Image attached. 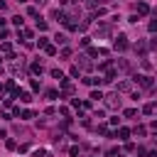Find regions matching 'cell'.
<instances>
[{
    "instance_id": "obj_1",
    "label": "cell",
    "mask_w": 157,
    "mask_h": 157,
    "mask_svg": "<svg viewBox=\"0 0 157 157\" xmlns=\"http://www.w3.org/2000/svg\"><path fill=\"white\" fill-rule=\"evenodd\" d=\"M137 86H142V88H152L155 86V81H152V76H147V74H140V76H135L132 78Z\"/></svg>"
},
{
    "instance_id": "obj_2",
    "label": "cell",
    "mask_w": 157,
    "mask_h": 157,
    "mask_svg": "<svg viewBox=\"0 0 157 157\" xmlns=\"http://www.w3.org/2000/svg\"><path fill=\"white\" fill-rule=\"evenodd\" d=\"M113 47H115L118 52H125V49H128V37H125V34H118V39L113 42Z\"/></svg>"
},
{
    "instance_id": "obj_3",
    "label": "cell",
    "mask_w": 157,
    "mask_h": 157,
    "mask_svg": "<svg viewBox=\"0 0 157 157\" xmlns=\"http://www.w3.org/2000/svg\"><path fill=\"white\" fill-rule=\"evenodd\" d=\"M135 52H137V54H145V52H147V44H145L142 39H140V42H135Z\"/></svg>"
},
{
    "instance_id": "obj_4",
    "label": "cell",
    "mask_w": 157,
    "mask_h": 157,
    "mask_svg": "<svg viewBox=\"0 0 157 157\" xmlns=\"http://www.w3.org/2000/svg\"><path fill=\"white\" fill-rule=\"evenodd\" d=\"M0 52H2V54H10V59H15V56H12V47H10L7 42H2V44H0Z\"/></svg>"
},
{
    "instance_id": "obj_5",
    "label": "cell",
    "mask_w": 157,
    "mask_h": 157,
    "mask_svg": "<svg viewBox=\"0 0 157 157\" xmlns=\"http://www.w3.org/2000/svg\"><path fill=\"white\" fill-rule=\"evenodd\" d=\"M78 66L88 71V69H91V61H88V56H78Z\"/></svg>"
},
{
    "instance_id": "obj_6",
    "label": "cell",
    "mask_w": 157,
    "mask_h": 157,
    "mask_svg": "<svg viewBox=\"0 0 157 157\" xmlns=\"http://www.w3.org/2000/svg\"><path fill=\"white\" fill-rule=\"evenodd\" d=\"M17 98H20V101H25V103H29V101H32V96H29L27 91H17Z\"/></svg>"
},
{
    "instance_id": "obj_7",
    "label": "cell",
    "mask_w": 157,
    "mask_h": 157,
    "mask_svg": "<svg viewBox=\"0 0 157 157\" xmlns=\"http://www.w3.org/2000/svg\"><path fill=\"white\" fill-rule=\"evenodd\" d=\"M155 110H157V103H147V105L142 108V113H147V115H152Z\"/></svg>"
},
{
    "instance_id": "obj_8",
    "label": "cell",
    "mask_w": 157,
    "mask_h": 157,
    "mask_svg": "<svg viewBox=\"0 0 157 157\" xmlns=\"http://www.w3.org/2000/svg\"><path fill=\"white\" fill-rule=\"evenodd\" d=\"M61 88H64V93H71V91H74V86H71L66 78H61Z\"/></svg>"
},
{
    "instance_id": "obj_9",
    "label": "cell",
    "mask_w": 157,
    "mask_h": 157,
    "mask_svg": "<svg viewBox=\"0 0 157 157\" xmlns=\"http://www.w3.org/2000/svg\"><path fill=\"white\" fill-rule=\"evenodd\" d=\"M118 137H120V140H128V137H130V130H128V128H120V130H118Z\"/></svg>"
},
{
    "instance_id": "obj_10",
    "label": "cell",
    "mask_w": 157,
    "mask_h": 157,
    "mask_svg": "<svg viewBox=\"0 0 157 157\" xmlns=\"http://www.w3.org/2000/svg\"><path fill=\"white\" fill-rule=\"evenodd\" d=\"M137 12H140V15H147V12H150V7H147L145 2H137Z\"/></svg>"
},
{
    "instance_id": "obj_11",
    "label": "cell",
    "mask_w": 157,
    "mask_h": 157,
    "mask_svg": "<svg viewBox=\"0 0 157 157\" xmlns=\"http://www.w3.org/2000/svg\"><path fill=\"white\" fill-rule=\"evenodd\" d=\"M44 52H47L49 56H54V54H56V47H54V44H47V47H44Z\"/></svg>"
},
{
    "instance_id": "obj_12",
    "label": "cell",
    "mask_w": 157,
    "mask_h": 157,
    "mask_svg": "<svg viewBox=\"0 0 157 157\" xmlns=\"http://www.w3.org/2000/svg\"><path fill=\"white\" fill-rule=\"evenodd\" d=\"M42 71H44V69H42V64H39V61H34V64H32V74H42Z\"/></svg>"
},
{
    "instance_id": "obj_13",
    "label": "cell",
    "mask_w": 157,
    "mask_h": 157,
    "mask_svg": "<svg viewBox=\"0 0 157 157\" xmlns=\"http://www.w3.org/2000/svg\"><path fill=\"white\" fill-rule=\"evenodd\" d=\"M130 86H132L130 81H123V83H118V91H130Z\"/></svg>"
},
{
    "instance_id": "obj_14",
    "label": "cell",
    "mask_w": 157,
    "mask_h": 157,
    "mask_svg": "<svg viewBox=\"0 0 157 157\" xmlns=\"http://www.w3.org/2000/svg\"><path fill=\"white\" fill-rule=\"evenodd\" d=\"M108 98H110V101H108V105H115V108L120 105V98H118V96H108Z\"/></svg>"
},
{
    "instance_id": "obj_15",
    "label": "cell",
    "mask_w": 157,
    "mask_h": 157,
    "mask_svg": "<svg viewBox=\"0 0 157 157\" xmlns=\"http://www.w3.org/2000/svg\"><path fill=\"white\" fill-rule=\"evenodd\" d=\"M22 22H25V20H22L20 15H15V17H12V25H15V27H22Z\"/></svg>"
},
{
    "instance_id": "obj_16",
    "label": "cell",
    "mask_w": 157,
    "mask_h": 157,
    "mask_svg": "<svg viewBox=\"0 0 157 157\" xmlns=\"http://www.w3.org/2000/svg\"><path fill=\"white\" fill-rule=\"evenodd\" d=\"M54 42H56V44H66V34H56Z\"/></svg>"
},
{
    "instance_id": "obj_17",
    "label": "cell",
    "mask_w": 157,
    "mask_h": 157,
    "mask_svg": "<svg viewBox=\"0 0 157 157\" xmlns=\"http://www.w3.org/2000/svg\"><path fill=\"white\" fill-rule=\"evenodd\" d=\"M20 118H22V120H29V118H32V110H20Z\"/></svg>"
},
{
    "instance_id": "obj_18",
    "label": "cell",
    "mask_w": 157,
    "mask_h": 157,
    "mask_svg": "<svg viewBox=\"0 0 157 157\" xmlns=\"http://www.w3.org/2000/svg\"><path fill=\"white\" fill-rule=\"evenodd\" d=\"M147 27H150V32H157V12H155V20H152Z\"/></svg>"
},
{
    "instance_id": "obj_19",
    "label": "cell",
    "mask_w": 157,
    "mask_h": 157,
    "mask_svg": "<svg viewBox=\"0 0 157 157\" xmlns=\"http://www.w3.org/2000/svg\"><path fill=\"white\" fill-rule=\"evenodd\" d=\"M37 29H42V32H44V29H47V22H44V20H42V17H39V20H37Z\"/></svg>"
},
{
    "instance_id": "obj_20",
    "label": "cell",
    "mask_w": 157,
    "mask_h": 157,
    "mask_svg": "<svg viewBox=\"0 0 157 157\" xmlns=\"http://www.w3.org/2000/svg\"><path fill=\"white\" fill-rule=\"evenodd\" d=\"M118 66H120V69H123V71H128V69H130V64H128V61H125V59H120V61H118Z\"/></svg>"
},
{
    "instance_id": "obj_21",
    "label": "cell",
    "mask_w": 157,
    "mask_h": 157,
    "mask_svg": "<svg viewBox=\"0 0 157 157\" xmlns=\"http://www.w3.org/2000/svg\"><path fill=\"white\" fill-rule=\"evenodd\" d=\"M91 98H93V101H101V98H105V96H103L101 91H93V93H91Z\"/></svg>"
},
{
    "instance_id": "obj_22",
    "label": "cell",
    "mask_w": 157,
    "mask_h": 157,
    "mask_svg": "<svg viewBox=\"0 0 157 157\" xmlns=\"http://www.w3.org/2000/svg\"><path fill=\"white\" fill-rule=\"evenodd\" d=\"M52 76H54V78H59V81H61V78H64V74H61V71H59V69H54V71H52Z\"/></svg>"
},
{
    "instance_id": "obj_23",
    "label": "cell",
    "mask_w": 157,
    "mask_h": 157,
    "mask_svg": "<svg viewBox=\"0 0 157 157\" xmlns=\"http://www.w3.org/2000/svg\"><path fill=\"white\" fill-rule=\"evenodd\" d=\"M5 91H10V93H15V81H7V86H5Z\"/></svg>"
},
{
    "instance_id": "obj_24",
    "label": "cell",
    "mask_w": 157,
    "mask_h": 157,
    "mask_svg": "<svg viewBox=\"0 0 157 157\" xmlns=\"http://www.w3.org/2000/svg\"><path fill=\"white\" fill-rule=\"evenodd\" d=\"M61 56H64V59H69V56H71V49H66V47H64V49H61Z\"/></svg>"
},
{
    "instance_id": "obj_25",
    "label": "cell",
    "mask_w": 157,
    "mask_h": 157,
    "mask_svg": "<svg viewBox=\"0 0 157 157\" xmlns=\"http://www.w3.org/2000/svg\"><path fill=\"white\" fill-rule=\"evenodd\" d=\"M145 132H147V130H145L142 125H137V128H135V135H145Z\"/></svg>"
},
{
    "instance_id": "obj_26",
    "label": "cell",
    "mask_w": 157,
    "mask_h": 157,
    "mask_svg": "<svg viewBox=\"0 0 157 157\" xmlns=\"http://www.w3.org/2000/svg\"><path fill=\"white\" fill-rule=\"evenodd\" d=\"M150 47H152V49H157V37H152V42H150Z\"/></svg>"
},
{
    "instance_id": "obj_27",
    "label": "cell",
    "mask_w": 157,
    "mask_h": 157,
    "mask_svg": "<svg viewBox=\"0 0 157 157\" xmlns=\"http://www.w3.org/2000/svg\"><path fill=\"white\" fill-rule=\"evenodd\" d=\"M150 128H152V132H157V123H152V125H150Z\"/></svg>"
},
{
    "instance_id": "obj_28",
    "label": "cell",
    "mask_w": 157,
    "mask_h": 157,
    "mask_svg": "<svg viewBox=\"0 0 157 157\" xmlns=\"http://www.w3.org/2000/svg\"><path fill=\"white\" fill-rule=\"evenodd\" d=\"M37 2H39V5H42V2H47V0H37Z\"/></svg>"
},
{
    "instance_id": "obj_29",
    "label": "cell",
    "mask_w": 157,
    "mask_h": 157,
    "mask_svg": "<svg viewBox=\"0 0 157 157\" xmlns=\"http://www.w3.org/2000/svg\"><path fill=\"white\" fill-rule=\"evenodd\" d=\"M20 2H27V0H20Z\"/></svg>"
}]
</instances>
